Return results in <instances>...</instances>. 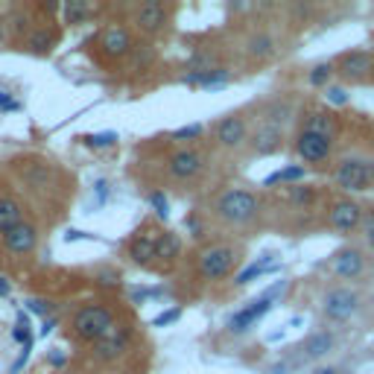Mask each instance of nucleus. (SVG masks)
Here are the masks:
<instances>
[{
    "instance_id": "nucleus-1",
    "label": "nucleus",
    "mask_w": 374,
    "mask_h": 374,
    "mask_svg": "<svg viewBox=\"0 0 374 374\" xmlns=\"http://www.w3.org/2000/svg\"><path fill=\"white\" fill-rule=\"evenodd\" d=\"M214 217L231 229H249L260 217V196L246 187H231L214 199Z\"/></svg>"
},
{
    "instance_id": "nucleus-2",
    "label": "nucleus",
    "mask_w": 374,
    "mask_h": 374,
    "mask_svg": "<svg viewBox=\"0 0 374 374\" xmlns=\"http://www.w3.org/2000/svg\"><path fill=\"white\" fill-rule=\"evenodd\" d=\"M115 310L106 304H85L79 307L71 319V331L79 343H103V339L115 331Z\"/></svg>"
},
{
    "instance_id": "nucleus-3",
    "label": "nucleus",
    "mask_w": 374,
    "mask_h": 374,
    "mask_svg": "<svg viewBox=\"0 0 374 374\" xmlns=\"http://www.w3.org/2000/svg\"><path fill=\"white\" fill-rule=\"evenodd\" d=\"M237 266V249L229 243H210V246L196 252V272L202 281H225Z\"/></svg>"
},
{
    "instance_id": "nucleus-4",
    "label": "nucleus",
    "mask_w": 374,
    "mask_h": 374,
    "mask_svg": "<svg viewBox=\"0 0 374 374\" xmlns=\"http://www.w3.org/2000/svg\"><path fill=\"white\" fill-rule=\"evenodd\" d=\"M284 287H287L284 281H275V284L264 292V296H257V299L249 301L246 307H240V310L229 319V333H234V336L249 333V331L254 328V324L272 310V304H275V299H278L281 292H284Z\"/></svg>"
},
{
    "instance_id": "nucleus-5",
    "label": "nucleus",
    "mask_w": 374,
    "mask_h": 374,
    "mask_svg": "<svg viewBox=\"0 0 374 374\" xmlns=\"http://www.w3.org/2000/svg\"><path fill=\"white\" fill-rule=\"evenodd\" d=\"M333 185L348 193H363L374 187V161L363 158H343L333 167Z\"/></svg>"
},
{
    "instance_id": "nucleus-6",
    "label": "nucleus",
    "mask_w": 374,
    "mask_h": 374,
    "mask_svg": "<svg viewBox=\"0 0 374 374\" xmlns=\"http://www.w3.org/2000/svg\"><path fill=\"white\" fill-rule=\"evenodd\" d=\"M357 310H360V292L351 289V287H331L328 292H324L322 299V316L333 322V324H345L357 316Z\"/></svg>"
},
{
    "instance_id": "nucleus-7",
    "label": "nucleus",
    "mask_w": 374,
    "mask_h": 374,
    "mask_svg": "<svg viewBox=\"0 0 374 374\" xmlns=\"http://www.w3.org/2000/svg\"><path fill=\"white\" fill-rule=\"evenodd\" d=\"M96 47H100V53L108 59V62H120L126 56L135 53V36L132 29L123 27V24H111L106 29H100V36H96Z\"/></svg>"
},
{
    "instance_id": "nucleus-8",
    "label": "nucleus",
    "mask_w": 374,
    "mask_h": 374,
    "mask_svg": "<svg viewBox=\"0 0 374 374\" xmlns=\"http://www.w3.org/2000/svg\"><path fill=\"white\" fill-rule=\"evenodd\" d=\"M331 272L339 281H357L368 272V257L360 246H345L331 254Z\"/></svg>"
},
{
    "instance_id": "nucleus-9",
    "label": "nucleus",
    "mask_w": 374,
    "mask_h": 374,
    "mask_svg": "<svg viewBox=\"0 0 374 374\" xmlns=\"http://www.w3.org/2000/svg\"><path fill=\"white\" fill-rule=\"evenodd\" d=\"M363 217H366V208L360 202L348 199V196L331 202V208H328V225H331L333 231H339V234L357 231L363 225Z\"/></svg>"
},
{
    "instance_id": "nucleus-10",
    "label": "nucleus",
    "mask_w": 374,
    "mask_h": 374,
    "mask_svg": "<svg viewBox=\"0 0 374 374\" xmlns=\"http://www.w3.org/2000/svg\"><path fill=\"white\" fill-rule=\"evenodd\" d=\"M202 170H205V155L199 150H193V146H182V150H175L167 158V173L175 182H190Z\"/></svg>"
},
{
    "instance_id": "nucleus-11",
    "label": "nucleus",
    "mask_w": 374,
    "mask_h": 374,
    "mask_svg": "<svg viewBox=\"0 0 374 374\" xmlns=\"http://www.w3.org/2000/svg\"><path fill=\"white\" fill-rule=\"evenodd\" d=\"M292 146H296V155H299L301 161H307V164H324V161L331 158L333 141H331V138H324V135L304 132V129H299V132H296V141H292Z\"/></svg>"
},
{
    "instance_id": "nucleus-12",
    "label": "nucleus",
    "mask_w": 374,
    "mask_h": 374,
    "mask_svg": "<svg viewBox=\"0 0 374 374\" xmlns=\"http://www.w3.org/2000/svg\"><path fill=\"white\" fill-rule=\"evenodd\" d=\"M0 246H3L6 254H32L38 249V225H32V222H21V225H15L12 231H6L3 237H0Z\"/></svg>"
},
{
    "instance_id": "nucleus-13",
    "label": "nucleus",
    "mask_w": 374,
    "mask_h": 374,
    "mask_svg": "<svg viewBox=\"0 0 374 374\" xmlns=\"http://www.w3.org/2000/svg\"><path fill=\"white\" fill-rule=\"evenodd\" d=\"M214 138L222 150H240L243 143H249V129L240 115H225L214 123Z\"/></svg>"
},
{
    "instance_id": "nucleus-14",
    "label": "nucleus",
    "mask_w": 374,
    "mask_h": 374,
    "mask_svg": "<svg viewBox=\"0 0 374 374\" xmlns=\"http://www.w3.org/2000/svg\"><path fill=\"white\" fill-rule=\"evenodd\" d=\"M167 21H170V12L161 0H146L135 12V27L143 36H158V32L167 27Z\"/></svg>"
},
{
    "instance_id": "nucleus-15",
    "label": "nucleus",
    "mask_w": 374,
    "mask_h": 374,
    "mask_svg": "<svg viewBox=\"0 0 374 374\" xmlns=\"http://www.w3.org/2000/svg\"><path fill=\"white\" fill-rule=\"evenodd\" d=\"M371 71V53L368 50H348L336 59V73L345 82H363Z\"/></svg>"
},
{
    "instance_id": "nucleus-16",
    "label": "nucleus",
    "mask_w": 374,
    "mask_h": 374,
    "mask_svg": "<svg viewBox=\"0 0 374 374\" xmlns=\"http://www.w3.org/2000/svg\"><path fill=\"white\" fill-rule=\"evenodd\" d=\"M158 237H161V231H150V229H141V231L132 237V243H129V257H132V264H135V266L152 269Z\"/></svg>"
},
{
    "instance_id": "nucleus-17",
    "label": "nucleus",
    "mask_w": 374,
    "mask_h": 374,
    "mask_svg": "<svg viewBox=\"0 0 374 374\" xmlns=\"http://www.w3.org/2000/svg\"><path fill=\"white\" fill-rule=\"evenodd\" d=\"M129 336H132V331H126V328H117L111 331L103 343H96L94 345V357L100 363H115V360H120V357L129 351Z\"/></svg>"
},
{
    "instance_id": "nucleus-18",
    "label": "nucleus",
    "mask_w": 374,
    "mask_h": 374,
    "mask_svg": "<svg viewBox=\"0 0 374 374\" xmlns=\"http://www.w3.org/2000/svg\"><path fill=\"white\" fill-rule=\"evenodd\" d=\"M333 348H336V333L333 331H316L299 345L301 360H322V357H328Z\"/></svg>"
},
{
    "instance_id": "nucleus-19",
    "label": "nucleus",
    "mask_w": 374,
    "mask_h": 374,
    "mask_svg": "<svg viewBox=\"0 0 374 374\" xmlns=\"http://www.w3.org/2000/svg\"><path fill=\"white\" fill-rule=\"evenodd\" d=\"M281 141H284L281 129L264 123V126H260L257 132L249 138V146H252V152H254V155H275V152L281 150Z\"/></svg>"
},
{
    "instance_id": "nucleus-20",
    "label": "nucleus",
    "mask_w": 374,
    "mask_h": 374,
    "mask_svg": "<svg viewBox=\"0 0 374 374\" xmlns=\"http://www.w3.org/2000/svg\"><path fill=\"white\" fill-rule=\"evenodd\" d=\"M21 175H24V182L29 187H41V190H47L53 182V170L47 167V161H41V158H24L21 161Z\"/></svg>"
},
{
    "instance_id": "nucleus-21",
    "label": "nucleus",
    "mask_w": 374,
    "mask_h": 374,
    "mask_svg": "<svg viewBox=\"0 0 374 374\" xmlns=\"http://www.w3.org/2000/svg\"><path fill=\"white\" fill-rule=\"evenodd\" d=\"M178 254H182V237H178L175 231H161L158 246H155V264L170 269L178 260Z\"/></svg>"
},
{
    "instance_id": "nucleus-22",
    "label": "nucleus",
    "mask_w": 374,
    "mask_h": 374,
    "mask_svg": "<svg viewBox=\"0 0 374 374\" xmlns=\"http://www.w3.org/2000/svg\"><path fill=\"white\" fill-rule=\"evenodd\" d=\"M56 41H59L56 29H50V27H36V29L27 32L24 47H27L29 53H36V56H47V53H53Z\"/></svg>"
},
{
    "instance_id": "nucleus-23",
    "label": "nucleus",
    "mask_w": 374,
    "mask_h": 374,
    "mask_svg": "<svg viewBox=\"0 0 374 374\" xmlns=\"http://www.w3.org/2000/svg\"><path fill=\"white\" fill-rule=\"evenodd\" d=\"M24 222V208L21 202L9 196V193H0V237H3L6 231H12L15 225Z\"/></svg>"
},
{
    "instance_id": "nucleus-24",
    "label": "nucleus",
    "mask_w": 374,
    "mask_h": 374,
    "mask_svg": "<svg viewBox=\"0 0 374 374\" xmlns=\"http://www.w3.org/2000/svg\"><path fill=\"white\" fill-rule=\"evenodd\" d=\"M229 79L231 73L225 71V68H208V71H190L185 76V82L187 85H199V88H222V85H229Z\"/></svg>"
},
{
    "instance_id": "nucleus-25",
    "label": "nucleus",
    "mask_w": 374,
    "mask_h": 374,
    "mask_svg": "<svg viewBox=\"0 0 374 374\" xmlns=\"http://www.w3.org/2000/svg\"><path fill=\"white\" fill-rule=\"evenodd\" d=\"M301 129L304 132H316V135H324V138H336V123L328 111H307L304 120H301Z\"/></svg>"
},
{
    "instance_id": "nucleus-26",
    "label": "nucleus",
    "mask_w": 374,
    "mask_h": 374,
    "mask_svg": "<svg viewBox=\"0 0 374 374\" xmlns=\"http://www.w3.org/2000/svg\"><path fill=\"white\" fill-rule=\"evenodd\" d=\"M272 257H275V254H264L260 260H254V264H249L243 272H237V275H234V287H246V284H252V281H257V278H264V275L275 272L278 266H269Z\"/></svg>"
},
{
    "instance_id": "nucleus-27",
    "label": "nucleus",
    "mask_w": 374,
    "mask_h": 374,
    "mask_svg": "<svg viewBox=\"0 0 374 374\" xmlns=\"http://www.w3.org/2000/svg\"><path fill=\"white\" fill-rule=\"evenodd\" d=\"M246 53L257 62H266L275 56V38L269 36V32H254V36L246 41Z\"/></svg>"
},
{
    "instance_id": "nucleus-28",
    "label": "nucleus",
    "mask_w": 374,
    "mask_h": 374,
    "mask_svg": "<svg viewBox=\"0 0 374 374\" xmlns=\"http://www.w3.org/2000/svg\"><path fill=\"white\" fill-rule=\"evenodd\" d=\"M304 178V167H299V164H289V167H284V170H278V173H272V175H266L264 178V187H272V185H299Z\"/></svg>"
},
{
    "instance_id": "nucleus-29",
    "label": "nucleus",
    "mask_w": 374,
    "mask_h": 374,
    "mask_svg": "<svg viewBox=\"0 0 374 374\" xmlns=\"http://www.w3.org/2000/svg\"><path fill=\"white\" fill-rule=\"evenodd\" d=\"M287 199L292 205H299V208H307V205H313L319 199V190L316 187H307V185H292L287 190Z\"/></svg>"
},
{
    "instance_id": "nucleus-30",
    "label": "nucleus",
    "mask_w": 374,
    "mask_h": 374,
    "mask_svg": "<svg viewBox=\"0 0 374 374\" xmlns=\"http://www.w3.org/2000/svg\"><path fill=\"white\" fill-rule=\"evenodd\" d=\"M59 9L64 15V24H82L88 18V3H82V0H64Z\"/></svg>"
},
{
    "instance_id": "nucleus-31",
    "label": "nucleus",
    "mask_w": 374,
    "mask_h": 374,
    "mask_svg": "<svg viewBox=\"0 0 374 374\" xmlns=\"http://www.w3.org/2000/svg\"><path fill=\"white\" fill-rule=\"evenodd\" d=\"M202 135H205V126H202V123H190V126L175 129V132H173L170 138L178 141V143H190V141H199Z\"/></svg>"
},
{
    "instance_id": "nucleus-32",
    "label": "nucleus",
    "mask_w": 374,
    "mask_h": 374,
    "mask_svg": "<svg viewBox=\"0 0 374 374\" xmlns=\"http://www.w3.org/2000/svg\"><path fill=\"white\" fill-rule=\"evenodd\" d=\"M85 146L91 150H106V146H115L117 143V132H96V135H85L82 138Z\"/></svg>"
},
{
    "instance_id": "nucleus-33",
    "label": "nucleus",
    "mask_w": 374,
    "mask_h": 374,
    "mask_svg": "<svg viewBox=\"0 0 374 374\" xmlns=\"http://www.w3.org/2000/svg\"><path fill=\"white\" fill-rule=\"evenodd\" d=\"M150 208L155 210V217H158L161 222H167V220H170V202H167V196H164L161 190L150 193Z\"/></svg>"
},
{
    "instance_id": "nucleus-34",
    "label": "nucleus",
    "mask_w": 374,
    "mask_h": 374,
    "mask_svg": "<svg viewBox=\"0 0 374 374\" xmlns=\"http://www.w3.org/2000/svg\"><path fill=\"white\" fill-rule=\"evenodd\" d=\"M24 304H27V310L32 316H38V319H50L53 316V304L47 301V299H27Z\"/></svg>"
},
{
    "instance_id": "nucleus-35",
    "label": "nucleus",
    "mask_w": 374,
    "mask_h": 374,
    "mask_svg": "<svg viewBox=\"0 0 374 374\" xmlns=\"http://www.w3.org/2000/svg\"><path fill=\"white\" fill-rule=\"evenodd\" d=\"M333 73H336V71H333V64H316V68L310 71V85L324 88V85H328V79H331Z\"/></svg>"
},
{
    "instance_id": "nucleus-36",
    "label": "nucleus",
    "mask_w": 374,
    "mask_h": 374,
    "mask_svg": "<svg viewBox=\"0 0 374 374\" xmlns=\"http://www.w3.org/2000/svg\"><path fill=\"white\" fill-rule=\"evenodd\" d=\"M12 339H15V343H21V348H24L27 343H32V339H36V333H32V331L27 328V316H24V313L18 316V324H15V331H12Z\"/></svg>"
},
{
    "instance_id": "nucleus-37",
    "label": "nucleus",
    "mask_w": 374,
    "mask_h": 374,
    "mask_svg": "<svg viewBox=\"0 0 374 374\" xmlns=\"http://www.w3.org/2000/svg\"><path fill=\"white\" fill-rule=\"evenodd\" d=\"M178 319H182V307H170V310L158 313V316L152 319V328H167V324H173V322H178Z\"/></svg>"
},
{
    "instance_id": "nucleus-38",
    "label": "nucleus",
    "mask_w": 374,
    "mask_h": 374,
    "mask_svg": "<svg viewBox=\"0 0 374 374\" xmlns=\"http://www.w3.org/2000/svg\"><path fill=\"white\" fill-rule=\"evenodd\" d=\"M363 234H366L368 249H374V208L366 210V217H363Z\"/></svg>"
},
{
    "instance_id": "nucleus-39",
    "label": "nucleus",
    "mask_w": 374,
    "mask_h": 374,
    "mask_svg": "<svg viewBox=\"0 0 374 374\" xmlns=\"http://www.w3.org/2000/svg\"><path fill=\"white\" fill-rule=\"evenodd\" d=\"M328 100H331L333 106H348V91L339 88V85H331V88H328Z\"/></svg>"
},
{
    "instance_id": "nucleus-40",
    "label": "nucleus",
    "mask_w": 374,
    "mask_h": 374,
    "mask_svg": "<svg viewBox=\"0 0 374 374\" xmlns=\"http://www.w3.org/2000/svg\"><path fill=\"white\" fill-rule=\"evenodd\" d=\"M47 363H50L53 368H64V363H68V354L59 351V348H53L50 354H47Z\"/></svg>"
},
{
    "instance_id": "nucleus-41",
    "label": "nucleus",
    "mask_w": 374,
    "mask_h": 374,
    "mask_svg": "<svg viewBox=\"0 0 374 374\" xmlns=\"http://www.w3.org/2000/svg\"><path fill=\"white\" fill-rule=\"evenodd\" d=\"M15 108H21V106L15 103L6 91H0V111H15Z\"/></svg>"
},
{
    "instance_id": "nucleus-42",
    "label": "nucleus",
    "mask_w": 374,
    "mask_h": 374,
    "mask_svg": "<svg viewBox=\"0 0 374 374\" xmlns=\"http://www.w3.org/2000/svg\"><path fill=\"white\" fill-rule=\"evenodd\" d=\"M313 374H351V371L343 366H319V368H313Z\"/></svg>"
},
{
    "instance_id": "nucleus-43",
    "label": "nucleus",
    "mask_w": 374,
    "mask_h": 374,
    "mask_svg": "<svg viewBox=\"0 0 374 374\" xmlns=\"http://www.w3.org/2000/svg\"><path fill=\"white\" fill-rule=\"evenodd\" d=\"M53 328H56V316L44 319V322H41V331H38V336H50V333H53Z\"/></svg>"
},
{
    "instance_id": "nucleus-44",
    "label": "nucleus",
    "mask_w": 374,
    "mask_h": 374,
    "mask_svg": "<svg viewBox=\"0 0 374 374\" xmlns=\"http://www.w3.org/2000/svg\"><path fill=\"white\" fill-rule=\"evenodd\" d=\"M187 229L193 231V237H199V234H202V222L196 220V214H190V217H187Z\"/></svg>"
},
{
    "instance_id": "nucleus-45",
    "label": "nucleus",
    "mask_w": 374,
    "mask_h": 374,
    "mask_svg": "<svg viewBox=\"0 0 374 374\" xmlns=\"http://www.w3.org/2000/svg\"><path fill=\"white\" fill-rule=\"evenodd\" d=\"M108 182H96V202H106L108 199Z\"/></svg>"
},
{
    "instance_id": "nucleus-46",
    "label": "nucleus",
    "mask_w": 374,
    "mask_h": 374,
    "mask_svg": "<svg viewBox=\"0 0 374 374\" xmlns=\"http://www.w3.org/2000/svg\"><path fill=\"white\" fill-rule=\"evenodd\" d=\"M3 296H9V278L0 275V299H3Z\"/></svg>"
},
{
    "instance_id": "nucleus-47",
    "label": "nucleus",
    "mask_w": 374,
    "mask_h": 374,
    "mask_svg": "<svg viewBox=\"0 0 374 374\" xmlns=\"http://www.w3.org/2000/svg\"><path fill=\"white\" fill-rule=\"evenodd\" d=\"M269 374H292V368H287V366H275Z\"/></svg>"
}]
</instances>
